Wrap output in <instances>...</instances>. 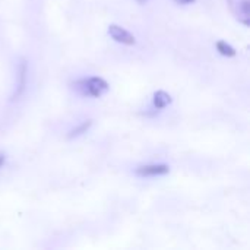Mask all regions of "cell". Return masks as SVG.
<instances>
[{"label": "cell", "instance_id": "4", "mask_svg": "<svg viewBox=\"0 0 250 250\" xmlns=\"http://www.w3.org/2000/svg\"><path fill=\"white\" fill-rule=\"evenodd\" d=\"M170 173V167L167 164H149L142 166L135 170V174L139 177H154V176H164Z\"/></svg>", "mask_w": 250, "mask_h": 250}, {"label": "cell", "instance_id": "5", "mask_svg": "<svg viewBox=\"0 0 250 250\" xmlns=\"http://www.w3.org/2000/svg\"><path fill=\"white\" fill-rule=\"evenodd\" d=\"M26 73H28V66H26V62L22 59L18 66V83H16V91L13 94V100H18L22 95L26 86Z\"/></svg>", "mask_w": 250, "mask_h": 250}, {"label": "cell", "instance_id": "10", "mask_svg": "<svg viewBox=\"0 0 250 250\" xmlns=\"http://www.w3.org/2000/svg\"><path fill=\"white\" fill-rule=\"evenodd\" d=\"M4 161H6V155L4 154H0V167L4 164Z\"/></svg>", "mask_w": 250, "mask_h": 250}, {"label": "cell", "instance_id": "1", "mask_svg": "<svg viewBox=\"0 0 250 250\" xmlns=\"http://www.w3.org/2000/svg\"><path fill=\"white\" fill-rule=\"evenodd\" d=\"M72 88L83 97L100 98L108 91L110 86L105 79H103L100 76H91V78H83V79L73 82Z\"/></svg>", "mask_w": 250, "mask_h": 250}, {"label": "cell", "instance_id": "6", "mask_svg": "<svg viewBox=\"0 0 250 250\" xmlns=\"http://www.w3.org/2000/svg\"><path fill=\"white\" fill-rule=\"evenodd\" d=\"M171 101H173L171 95L168 92H166V91H157L154 94V105H155L157 110L166 108L168 104H171Z\"/></svg>", "mask_w": 250, "mask_h": 250}, {"label": "cell", "instance_id": "11", "mask_svg": "<svg viewBox=\"0 0 250 250\" xmlns=\"http://www.w3.org/2000/svg\"><path fill=\"white\" fill-rule=\"evenodd\" d=\"M136 1H139V3H146L148 0H136Z\"/></svg>", "mask_w": 250, "mask_h": 250}, {"label": "cell", "instance_id": "7", "mask_svg": "<svg viewBox=\"0 0 250 250\" xmlns=\"http://www.w3.org/2000/svg\"><path fill=\"white\" fill-rule=\"evenodd\" d=\"M91 126H92V120H86V122L81 123L78 127H75L73 130H70V133L67 135V138H69V139L78 138V136H81V135L86 133V132L89 130V127H91Z\"/></svg>", "mask_w": 250, "mask_h": 250}, {"label": "cell", "instance_id": "8", "mask_svg": "<svg viewBox=\"0 0 250 250\" xmlns=\"http://www.w3.org/2000/svg\"><path fill=\"white\" fill-rule=\"evenodd\" d=\"M215 45H217V50L221 56H226V57H234L236 56V50L230 44H227L226 41H217Z\"/></svg>", "mask_w": 250, "mask_h": 250}, {"label": "cell", "instance_id": "2", "mask_svg": "<svg viewBox=\"0 0 250 250\" xmlns=\"http://www.w3.org/2000/svg\"><path fill=\"white\" fill-rule=\"evenodd\" d=\"M229 7L234 18L245 26L250 25V1L249 0H227Z\"/></svg>", "mask_w": 250, "mask_h": 250}, {"label": "cell", "instance_id": "3", "mask_svg": "<svg viewBox=\"0 0 250 250\" xmlns=\"http://www.w3.org/2000/svg\"><path fill=\"white\" fill-rule=\"evenodd\" d=\"M108 35L116 41V42H120V44H125V45H135L136 44V38L133 34H130L127 29H125L123 26L120 25H116V23H111L108 26Z\"/></svg>", "mask_w": 250, "mask_h": 250}, {"label": "cell", "instance_id": "9", "mask_svg": "<svg viewBox=\"0 0 250 250\" xmlns=\"http://www.w3.org/2000/svg\"><path fill=\"white\" fill-rule=\"evenodd\" d=\"M176 3H179V4H192V3H195L196 0H174Z\"/></svg>", "mask_w": 250, "mask_h": 250}]
</instances>
